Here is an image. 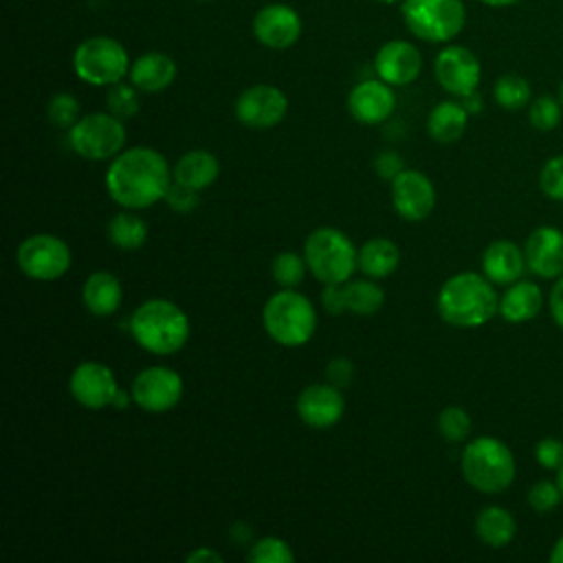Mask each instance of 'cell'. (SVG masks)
<instances>
[{
	"mask_svg": "<svg viewBox=\"0 0 563 563\" xmlns=\"http://www.w3.org/2000/svg\"><path fill=\"white\" fill-rule=\"evenodd\" d=\"M68 244L51 233H35L20 242L15 251L18 268L35 282L59 279L70 268Z\"/></svg>",
	"mask_w": 563,
	"mask_h": 563,
	"instance_id": "10",
	"label": "cell"
},
{
	"mask_svg": "<svg viewBox=\"0 0 563 563\" xmlns=\"http://www.w3.org/2000/svg\"><path fill=\"white\" fill-rule=\"evenodd\" d=\"M526 501L528 506L539 512V515H548L552 512L561 501H563V495L559 490V484L556 479H537L528 493H526Z\"/></svg>",
	"mask_w": 563,
	"mask_h": 563,
	"instance_id": "38",
	"label": "cell"
},
{
	"mask_svg": "<svg viewBox=\"0 0 563 563\" xmlns=\"http://www.w3.org/2000/svg\"><path fill=\"white\" fill-rule=\"evenodd\" d=\"M68 389L81 407L103 409L112 405L119 385L108 365L99 361H84L73 369L68 378Z\"/></svg>",
	"mask_w": 563,
	"mask_h": 563,
	"instance_id": "16",
	"label": "cell"
},
{
	"mask_svg": "<svg viewBox=\"0 0 563 563\" xmlns=\"http://www.w3.org/2000/svg\"><path fill=\"white\" fill-rule=\"evenodd\" d=\"M435 306L449 325L479 328L499 312V295L484 273L462 271L440 286Z\"/></svg>",
	"mask_w": 563,
	"mask_h": 563,
	"instance_id": "2",
	"label": "cell"
},
{
	"mask_svg": "<svg viewBox=\"0 0 563 563\" xmlns=\"http://www.w3.org/2000/svg\"><path fill=\"white\" fill-rule=\"evenodd\" d=\"M438 431L446 442H464L471 433V416L457 405H446L438 413Z\"/></svg>",
	"mask_w": 563,
	"mask_h": 563,
	"instance_id": "35",
	"label": "cell"
},
{
	"mask_svg": "<svg viewBox=\"0 0 563 563\" xmlns=\"http://www.w3.org/2000/svg\"><path fill=\"white\" fill-rule=\"evenodd\" d=\"M374 169L383 180L391 183L405 169V163H402V156L396 150H383L374 158Z\"/></svg>",
	"mask_w": 563,
	"mask_h": 563,
	"instance_id": "42",
	"label": "cell"
},
{
	"mask_svg": "<svg viewBox=\"0 0 563 563\" xmlns=\"http://www.w3.org/2000/svg\"><path fill=\"white\" fill-rule=\"evenodd\" d=\"M495 103L504 110H521L532 101V88L526 77L517 73L499 75L493 84Z\"/></svg>",
	"mask_w": 563,
	"mask_h": 563,
	"instance_id": "31",
	"label": "cell"
},
{
	"mask_svg": "<svg viewBox=\"0 0 563 563\" xmlns=\"http://www.w3.org/2000/svg\"><path fill=\"white\" fill-rule=\"evenodd\" d=\"M526 266L539 279H556L563 275V231L541 224L530 231L523 242Z\"/></svg>",
	"mask_w": 563,
	"mask_h": 563,
	"instance_id": "17",
	"label": "cell"
},
{
	"mask_svg": "<svg viewBox=\"0 0 563 563\" xmlns=\"http://www.w3.org/2000/svg\"><path fill=\"white\" fill-rule=\"evenodd\" d=\"M306 260L303 255H297L292 251H284L279 255H275L273 260V266H271V273H273V279L282 286V288H297L306 275Z\"/></svg>",
	"mask_w": 563,
	"mask_h": 563,
	"instance_id": "33",
	"label": "cell"
},
{
	"mask_svg": "<svg viewBox=\"0 0 563 563\" xmlns=\"http://www.w3.org/2000/svg\"><path fill=\"white\" fill-rule=\"evenodd\" d=\"M262 323L275 343L299 347L312 339L317 330V312L306 295L295 288H282L266 299Z\"/></svg>",
	"mask_w": 563,
	"mask_h": 563,
	"instance_id": "5",
	"label": "cell"
},
{
	"mask_svg": "<svg viewBox=\"0 0 563 563\" xmlns=\"http://www.w3.org/2000/svg\"><path fill=\"white\" fill-rule=\"evenodd\" d=\"M396 108V95L387 81L363 79L347 95L350 114L363 125H378L391 117Z\"/></svg>",
	"mask_w": 563,
	"mask_h": 563,
	"instance_id": "20",
	"label": "cell"
},
{
	"mask_svg": "<svg viewBox=\"0 0 563 563\" xmlns=\"http://www.w3.org/2000/svg\"><path fill=\"white\" fill-rule=\"evenodd\" d=\"M534 460L545 468V471H559L563 466V442L545 435L534 444Z\"/></svg>",
	"mask_w": 563,
	"mask_h": 563,
	"instance_id": "41",
	"label": "cell"
},
{
	"mask_svg": "<svg viewBox=\"0 0 563 563\" xmlns=\"http://www.w3.org/2000/svg\"><path fill=\"white\" fill-rule=\"evenodd\" d=\"M556 484H559V490H561V495H563V466L556 471Z\"/></svg>",
	"mask_w": 563,
	"mask_h": 563,
	"instance_id": "51",
	"label": "cell"
},
{
	"mask_svg": "<svg viewBox=\"0 0 563 563\" xmlns=\"http://www.w3.org/2000/svg\"><path fill=\"white\" fill-rule=\"evenodd\" d=\"M253 35L266 48L286 51L301 37V18L290 4H264L253 18Z\"/></svg>",
	"mask_w": 563,
	"mask_h": 563,
	"instance_id": "14",
	"label": "cell"
},
{
	"mask_svg": "<svg viewBox=\"0 0 563 563\" xmlns=\"http://www.w3.org/2000/svg\"><path fill=\"white\" fill-rule=\"evenodd\" d=\"M358 251L352 240L334 227L314 229L303 242V260L308 271L325 286V284H345L354 268Z\"/></svg>",
	"mask_w": 563,
	"mask_h": 563,
	"instance_id": "6",
	"label": "cell"
},
{
	"mask_svg": "<svg viewBox=\"0 0 563 563\" xmlns=\"http://www.w3.org/2000/svg\"><path fill=\"white\" fill-rule=\"evenodd\" d=\"M391 202L400 218L420 222L431 216L435 207V187L420 169H402L391 180Z\"/></svg>",
	"mask_w": 563,
	"mask_h": 563,
	"instance_id": "15",
	"label": "cell"
},
{
	"mask_svg": "<svg viewBox=\"0 0 563 563\" xmlns=\"http://www.w3.org/2000/svg\"><path fill=\"white\" fill-rule=\"evenodd\" d=\"M345 411V398L332 383H312L297 396V413L312 429L334 427Z\"/></svg>",
	"mask_w": 563,
	"mask_h": 563,
	"instance_id": "18",
	"label": "cell"
},
{
	"mask_svg": "<svg viewBox=\"0 0 563 563\" xmlns=\"http://www.w3.org/2000/svg\"><path fill=\"white\" fill-rule=\"evenodd\" d=\"M468 123V112L462 101H440L427 117V132L438 143H455Z\"/></svg>",
	"mask_w": 563,
	"mask_h": 563,
	"instance_id": "26",
	"label": "cell"
},
{
	"mask_svg": "<svg viewBox=\"0 0 563 563\" xmlns=\"http://www.w3.org/2000/svg\"><path fill=\"white\" fill-rule=\"evenodd\" d=\"M543 308V290L539 284L528 279H517L499 297V314L508 323L532 321Z\"/></svg>",
	"mask_w": 563,
	"mask_h": 563,
	"instance_id": "23",
	"label": "cell"
},
{
	"mask_svg": "<svg viewBox=\"0 0 563 563\" xmlns=\"http://www.w3.org/2000/svg\"><path fill=\"white\" fill-rule=\"evenodd\" d=\"M460 468L466 484L484 495L504 493L517 475V462L510 446L495 435L471 440L462 451Z\"/></svg>",
	"mask_w": 563,
	"mask_h": 563,
	"instance_id": "4",
	"label": "cell"
},
{
	"mask_svg": "<svg viewBox=\"0 0 563 563\" xmlns=\"http://www.w3.org/2000/svg\"><path fill=\"white\" fill-rule=\"evenodd\" d=\"M218 174H220V163L207 150H189V152H185L176 161V165L172 169V178L176 183L187 185V187H191L196 191L213 185Z\"/></svg>",
	"mask_w": 563,
	"mask_h": 563,
	"instance_id": "25",
	"label": "cell"
},
{
	"mask_svg": "<svg viewBox=\"0 0 563 563\" xmlns=\"http://www.w3.org/2000/svg\"><path fill=\"white\" fill-rule=\"evenodd\" d=\"M288 110V99L273 84H255L235 99V119L255 130H268L282 123Z\"/></svg>",
	"mask_w": 563,
	"mask_h": 563,
	"instance_id": "13",
	"label": "cell"
},
{
	"mask_svg": "<svg viewBox=\"0 0 563 563\" xmlns=\"http://www.w3.org/2000/svg\"><path fill=\"white\" fill-rule=\"evenodd\" d=\"M325 378H328V383H332L334 387H347L350 385V380L354 378V365L347 361V358H343V356H336V358H332L328 365H325Z\"/></svg>",
	"mask_w": 563,
	"mask_h": 563,
	"instance_id": "44",
	"label": "cell"
},
{
	"mask_svg": "<svg viewBox=\"0 0 563 563\" xmlns=\"http://www.w3.org/2000/svg\"><path fill=\"white\" fill-rule=\"evenodd\" d=\"M548 310L552 321L563 330V275L554 279L550 295H548Z\"/></svg>",
	"mask_w": 563,
	"mask_h": 563,
	"instance_id": "45",
	"label": "cell"
},
{
	"mask_svg": "<svg viewBox=\"0 0 563 563\" xmlns=\"http://www.w3.org/2000/svg\"><path fill=\"white\" fill-rule=\"evenodd\" d=\"M321 303H323L325 312H330L332 317H339V314L347 312L345 286L343 284H325V288L321 292Z\"/></svg>",
	"mask_w": 563,
	"mask_h": 563,
	"instance_id": "43",
	"label": "cell"
},
{
	"mask_svg": "<svg viewBox=\"0 0 563 563\" xmlns=\"http://www.w3.org/2000/svg\"><path fill=\"white\" fill-rule=\"evenodd\" d=\"M176 62L172 55L163 53V51H147L143 55H139L132 64H130V84L134 88H139L141 92H161L165 88H169L176 79Z\"/></svg>",
	"mask_w": 563,
	"mask_h": 563,
	"instance_id": "22",
	"label": "cell"
},
{
	"mask_svg": "<svg viewBox=\"0 0 563 563\" xmlns=\"http://www.w3.org/2000/svg\"><path fill=\"white\" fill-rule=\"evenodd\" d=\"M163 200L176 213H191L198 207V202H200L196 189H191L187 185H180L176 180H172V185H169V189H167Z\"/></svg>",
	"mask_w": 563,
	"mask_h": 563,
	"instance_id": "40",
	"label": "cell"
},
{
	"mask_svg": "<svg viewBox=\"0 0 563 563\" xmlns=\"http://www.w3.org/2000/svg\"><path fill=\"white\" fill-rule=\"evenodd\" d=\"M134 405L150 413H165L183 398V378L169 367L152 365L141 369L130 387Z\"/></svg>",
	"mask_w": 563,
	"mask_h": 563,
	"instance_id": "12",
	"label": "cell"
},
{
	"mask_svg": "<svg viewBox=\"0 0 563 563\" xmlns=\"http://www.w3.org/2000/svg\"><path fill=\"white\" fill-rule=\"evenodd\" d=\"M539 189L545 198L563 202V154L550 156L539 172Z\"/></svg>",
	"mask_w": 563,
	"mask_h": 563,
	"instance_id": "39",
	"label": "cell"
},
{
	"mask_svg": "<svg viewBox=\"0 0 563 563\" xmlns=\"http://www.w3.org/2000/svg\"><path fill=\"white\" fill-rule=\"evenodd\" d=\"M75 75L90 86H112L130 73V57L123 44L108 35H92L73 53Z\"/></svg>",
	"mask_w": 563,
	"mask_h": 563,
	"instance_id": "8",
	"label": "cell"
},
{
	"mask_svg": "<svg viewBox=\"0 0 563 563\" xmlns=\"http://www.w3.org/2000/svg\"><path fill=\"white\" fill-rule=\"evenodd\" d=\"M172 180L167 158L143 145L121 150L106 172V189L123 209L152 207L165 198Z\"/></svg>",
	"mask_w": 563,
	"mask_h": 563,
	"instance_id": "1",
	"label": "cell"
},
{
	"mask_svg": "<svg viewBox=\"0 0 563 563\" xmlns=\"http://www.w3.org/2000/svg\"><path fill=\"white\" fill-rule=\"evenodd\" d=\"M108 238L121 251H136L147 240V224L132 211H119L108 222Z\"/></svg>",
	"mask_w": 563,
	"mask_h": 563,
	"instance_id": "29",
	"label": "cell"
},
{
	"mask_svg": "<svg viewBox=\"0 0 563 563\" xmlns=\"http://www.w3.org/2000/svg\"><path fill=\"white\" fill-rule=\"evenodd\" d=\"M548 561L550 563H563V534L554 541L550 554H548Z\"/></svg>",
	"mask_w": 563,
	"mask_h": 563,
	"instance_id": "48",
	"label": "cell"
},
{
	"mask_svg": "<svg viewBox=\"0 0 563 563\" xmlns=\"http://www.w3.org/2000/svg\"><path fill=\"white\" fill-rule=\"evenodd\" d=\"M139 92H141L139 88H134L132 84H123V81L108 86V92H106L108 112H112L114 117H119L123 121L134 117L141 110Z\"/></svg>",
	"mask_w": 563,
	"mask_h": 563,
	"instance_id": "34",
	"label": "cell"
},
{
	"mask_svg": "<svg viewBox=\"0 0 563 563\" xmlns=\"http://www.w3.org/2000/svg\"><path fill=\"white\" fill-rule=\"evenodd\" d=\"M482 271L495 286H510L528 271L523 246L512 240L490 242L482 253Z\"/></svg>",
	"mask_w": 563,
	"mask_h": 563,
	"instance_id": "21",
	"label": "cell"
},
{
	"mask_svg": "<svg viewBox=\"0 0 563 563\" xmlns=\"http://www.w3.org/2000/svg\"><path fill=\"white\" fill-rule=\"evenodd\" d=\"M400 13L407 29L418 40L431 44L455 40L466 24V7L462 0H402Z\"/></svg>",
	"mask_w": 563,
	"mask_h": 563,
	"instance_id": "7",
	"label": "cell"
},
{
	"mask_svg": "<svg viewBox=\"0 0 563 563\" xmlns=\"http://www.w3.org/2000/svg\"><path fill=\"white\" fill-rule=\"evenodd\" d=\"M475 534L488 548H504L517 534V521L504 506H484L475 517Z\"/></svg>",
	"mask_w": 563,
	"mask_h": 563,
	"instance_id": "27",
	"label": "cell"
},
{
	"mask_svg": "<svg viewBox=\"0 0 563 563\" xmlns=\"http://www.w3.org/2000/svg\"><path fill=\"white\" fill-rule=\"evenodd\" d=\"M479 2L490 7V9H504V7H512V4H517L521 0H479Z\"/></svg>",
	"mask_w": 563,
	"mask_h": 563,
	"instance_id": "50",
	"label": "cell"
},
{
	"mask_svg": "<svg viewBox=\"0 0 563 563\" xmlns=\"http://www.w3.org/2000/svg\"><path fill=\"white\" fill-rule=\"evenodd\" d=\"M556 97H559V101H561V106H563V81H561V86H559V95H556Z\"/></svg>",
	"mask_w": 563,
	"mask_h": 563,
	"instance_id": "53",
	"label": "cell"
},
{
	"mask_svg": "<svg viewBox=\"0 0 563 563\" xmlns=\"http://www.w3.org/2000/svg\"><path fill=\"white\" fill-rule=\"evenodd\" d=\"M376 2H380V4H396V2H402V0H376Z\"/></svg>",
	"mask_w": 563,
	"mask_h": 563,
	"instance_id": "52",
	"label": "cell"
},
{
	"mask_svg": "<svg viewBox=\"0 0 563 563\" xmlns=\"http://www.w3.org/2000/svg\"><path fill=\"white\" fill-rule=\"evenodd\" d=\"M130 332L134 341L150 354L169 356L189 339V319L169 299H147L130 314Z\"/></svg>",
	"mask_w": 563,
	"mask_h": 563,
	"instance_id": "3",
	"label": "cell"
},
{
	"mask_svg": "<svg viewBox=\"0 0 563 563\" xmlns=\"http://www.w3.org/2000/svg\"><path fill=\"white\" fill-rule=\"evenodd\" d=\"M187 561L189 563H200V561H216V563H222V554H218L216 550H211V548H198V550H194V552H189L187 554Z\"/></svg>",
	"mask_w": 563,
	"mask_h": 563,
	"instance_id": "46",
	"label": "cell"
},
{
	"mask_svg": "<svg viewBox=\"0 0 563 563\" xmlns=\"http://www.w3.org/2000/svg\"><path fill=\"white\" fill-rule=\"evenodd\" d=\"M374 70L389 86H407L418 79L422 55L418 46L407 40H389L376 51Z\"/></svg>",
	"mask_w": 563,
	"mask_h": 563,
	"instance_id": "19",
	"label": "cell"
},
{
	"mask_svg": "<svg viewBox=\"0 0 563 563\" xmlns=\"http://www.w3.org/2000/svg\"><path fill=\"white\" fill-rule=\"evenodd\" d=\"M345 299H347V310L361 317H369L378 312L385 303V290L369 279H347L345 284Z\"/></svg>",
	"mask_w": 563,
	"mask_h": 563,
	"instance_id": "30",
	"label": "cell"
},
{
	"mask_svg": "<svg viewBox=\"0 0 563 563\" xmlns=\"http://www.w3.org/2000/svg\"><path fill=\"white\" fill-rule=\"evenodd\" d=\"M462 106L466 108V112H468V114H477V112L482 110V97H479V92L475 90V92H471V95L462 97Z\"/></svg>",
	"mask_w": 563,
	"mask_h": 563,
	"instance_id": "47",
	"label": "cell"
},
{
	"mask_svg": "<svg viewBox=\"0 0 563 563\" xmlns=\"http://www.w3.org/2000/svg\"><path fill=\"white\" fill-rule=\"evenodd\" d=\"M563 106L559 97L552 95H539L528 103V121L539 132H550L561 123Z\"/></svg>",
	"mask_w": 563,
	"mask_h": 563,
	"instance_id": "32",
	"label": "cell"
},
{
	"mask_svg": "<svg viewBox=\"0 0 563 563\" xmlns=\"http://www.w3.org/2000/svg\"><path fill=\"white\" fill-rule=\"evenodd\" d=\"M130 398H132V394L128 396L121 387H119V391L114 394V400H112V407H117V409H125L128 407V402H130Z\"/></svg>",
	"mask_w": 563,
	"mask_h": 563,
	"instance_id": "49",
	"label": "cell"
},
{
	"mask_svg": "<svg viewBox=\"0 0 563 563\" xmlns=\"http://www.w3.org/2000/svg\"><path fill=\"white\" fill-rule=\"evenodd\" d=\"M196 2H207V0H196Z\"/></svg>",
	"mask_w": 563,
	"mask_h": 563,
	"instance_id": "54",
	"label": "cell"
},
{
	"mask_svg": "<svg viewBox=\"0 0 563 563\" xmlns=\"http://www.w3.org/2000/svg\"><path fill=\"white\" fill-rule=\"evenodd\" d=\"M123 299V288L117 275L108 271H97L88 275L81 286V301L86 310L95 317H110L119 310Z\"/></svg>",
	"mask_w": 563,
	"mask_h": 563,
	"instance_id": "24",
	"label": "cell"
},
{
	"mask_svg": "<svg viewBox=\"0 0 563 563\" xmlns=\"http://www.w3.org/2000/svg\"><path fill=\"white\" fill-rule=\"evenodd\" d=\"M68 143L81 158L106 161L114 158L125 145L123 119L112 112H90L68 130Z\"/></svg>",
	"mask_w": 563,
	"mask_h": 563,
	"instance_id": "9",
	"label": "cell"
},
{
	"mask_svg": "<svg viewBox=\"0 0 563 563\" xmlns=\"http://www.w3.org/2000/svg\"><path fill=\"white\" fill-rule=\"evenodd\" d=\"M246 561L251 563H292L295 554L290 545L279 537L257 539L246 552Z\"/></svg>",
	"mask_w": 563,
	"mask_h": 563,
	"instance_id": "36",
	"label": "cell"
},
{
	"mask_svg": "<svg viewBox=\"0 0 563 563\" xmlns=\"http://www.w3.org/2000/svg\"><path fill=\"white\" fill-rule=\"evenodd\" d=\"M433 75L442 90L462 99L477 90L482 79V64L471 48L446 44L433 59Z\"/></svg>",
	"mask_w": 563,
	"mask_h": 563,
	"instance_id": "11",
	"label": "cell"
},
{
	"mask_svg": "<svg viewBox=\"0 0 563 563\" xmlns=\"http://www.w3.org/2000/svg\"><path fill=\"white\" fill-rule=\"evenodd\" d=\"M356 262L361 273H365L369 279H383L398 268L400 251L396 242L387 238H372L358 249Z\"/></svg>",
	"mask_w": 563,
	"mask_h": 563,
	"instance_id": "28",
	"label": "cell"
},
{
	"mask_svg": "<svg viewBox=\"0 0 563 563\" xmlns=\"http://www.w3.org/2000/svg\"><path fill=\"white\" fill-rule=\"evenodd\" d=\"M46 117L51 125L70 130L79 121V101L70 92H57L46 103Z\"/></svg>",
	"mask_w": 563,
	"mask_h": 563,
	"instance_id": "37",
	"label": "cell"
}]
</instances>
